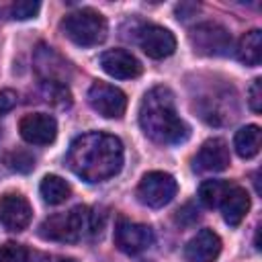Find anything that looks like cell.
I'll return each mask as SVG.
<instances>
[{
    "label": "cell",
    "mask_w": 262,
    "mask_h": 262,
    "mask_svg": "<svg viewBox=\"0 0 262 262\" xmlns=\"http://www.w3.org/2000/svg\"><path fill=\"white\" fill-rule=\"evenodd\" d=\"M70 170L86 182H102L123 168V143L119 137L102 131L78 135L68 149Z\"/></svg>",
    "instance_id": "obj_1"
},
{
    "label": "cell",
    "mask_w": 262,
    "mask_h": 262,
    "mask_svg": "<svg viewBox=\"0 0 262 262\" xmlns=\"http://www.w3.org/2000/svg\"><path fill=\"white\" fill-rule=\"evenodd\" d=\"M139 125L143 133L162 145H176L188 139L190 129L178 117L174 94L166 86H156L141 98L139 104Z\"/></svg>",
    "instance_id": "obj_2"
},
{
    "label": "cell",
    "mask_w": 262,
    "mask_h": 262,
    "mask_svg": "<svg viewBox=\"0 0 262 262\" xmlns=\"http://www.w3.org/2000/svg\"><path fill=\"white\" fill-rule=\"evenodd\" d=\"M102 225L96 223V213L78 205L68 213H55L39 225V235L49 242H80L88 233H98Z\"/></svg>",
    "instance_id": "obj_3"
},
{
    "label": "cell",
    "mask_w": 262,
    "mask_h": 262,
    "mask_svg": "<svg viewBox=\"0 0 262 262\" xmlns=\"http://www.w3.org/2000/svg\"><path fill=\"white\" fill-rule=\"evenodd\" d=\"M61 31L72 43L80 47H94L106 39L108 25L106 18L94 8H80L61 20Z\"/></svg>",
    "instance_id": "obj_4"
},
{
    "label": "cell",
    "mask_w": 262,
    "mask_h": 262,
    "mask_svg": "<svg viewBox=\"0 0 262 262\" xmlns=\"http://www.w3.org/2000/svg\"><path fill=\"white\" fill-rule=\"evenodd\" d=\"M190 45L194 47L196 53L201 55H209V57H219V55H227L231 51V35L225 27H221L219 23H201L196 25L190 35Z\"/></svg>",
    "instance_id": "obj_5"
},
{
    "label": "cell",
    "mask_w": 262,
    "mask_h": 262,
    "mask_svg": "<svg viewBox=\"0 0 262 262\" xmlns=\"http://www.w3.org/2000/svg\"><path fill=\"white\" fill-rule=\"evenodd\" d=\"M176 190H178V184L172 174L154 170L141 178L137 186V199L151 209H160L176 196Z\"/></svg>",
    "instance_id": "obj_6"
},
{
    "label": "cell",
    "mask_w": 262,
    "mask_h": 262,
    "mask_svg": "<svg viewBox=\"0 0 262 262\" xmlns=\"http://www.w3.org/2000/svg\"><path fill=\"white\" fill-rule=\"evenodd\" d=\"M88 102L98 115L106 119H121L127 108L125 92L106 82H94L88 88Z\"/></svg>",
    "instance_id": "obj_7"
},
{
    "label": "cell",
    "mask_w": 262,
    "mask_h": 262,
    "mask_svg": "<svg viewBox=\"0 0 262 262\" xmlns=\"http://www.w3.org/2000/svg\"><path fill=\"white\" fill-rule=\"evenodd\" d=\"M154 244V231L149 225L143 223H133L127 219H119L115 225V246L129 254L135 256L143 250H147Z\"/></svg>",
    "instance_id": "obj_8"
},
{
    "label": "cell",
    "mask_w": 262,
    "mask_h": 262,
    "mask_svg": "<svg viewBox=\"0 0 262 262\" xmlns=\"http://www.w3.org/2000/svg\"><path fill=\"white\" fill-rule=\"evenodd\" d=\"M33 63H35V70L41 76V80L49 82V84H66L72 76L70 63L53 47H47V45H39L35 49Z\"/></svg>",
    "instance_id": "obj_9"
},
{
    "label": "cell",
    "mask_w": 262,
    "mask_h": 262,
    "mask_svg": "<svg viewBox=\"0 0 262 262\" xmlns=\"http://www.w3.org/2000/svg\"><path fill=\"white\" fill-rule=\"evenodd\" d=\"M33 209L20 192H4L0 196V223L8 231H23L31 223Z\"/></svg>",
    "instance_id": "obj_10"
},
{
    "label": "cell",
    "mask_w": 262,
    "mask_h": 262,
    "mask_svg": "<svg viewBox=\"0 0 262 262\" xmlns=\"http://www.w3.org/2000/svg\"><path fill=\"white\" fill-rule=\"evenodd\" d=\"M18 131L31 145H49L57 135V123L47 113H31L20 119Z\"/></svg>",
    "instance_id": "obj_11"
},
{
    "label": "cell",
    "mask_w": 262,
    "mask_h": 262,
    "mask_svg": "<svg viewBox=\"0 0 262 262\" xmlns=\"http://www.w3.org/2000/svg\"><path fill=\"white\" fill-rule=\"evenodd\" d=\"M139 47L151 59H164L176 51V37L158 25H147L139 31Z\"/></svg>",
    "instance_id": "obj_12"
},
{
    "label": "cell",
    "mask_w": 262,
    "mask_h": 262,
    "mask_svg": "<svg viewBox=\"0 0 262 262\" xmlns=\"http://www.w3.org/2000/svg\"><path fill=\"white\" fill-rule=\"evenodd\" d=\"M100 68L117 80L137 78L143 70L139 59L133 53H129L127 49H108V51H104L100 55Z\"/></svg>",
    "instance_id": "obj_13"
},
{
    "label": "cell",
    "mask_w": 262,
    "mask_h": 262,
    "mask_svg": "<svg viewBox=\"0 0 262 262\" xmlns=\"http://www.w3.org/2000/svg\"><path fill=\"white\" fill-rule=\"evenodd\" d=\"M192 164H194V170H199V172H221V170H225L229 166V147H227V143L219 137L207 139L199 147Z\"/></svg>",
    "instance_id": "obj_14"
},
{
    "label": "cell",
    "mask_w": 262,
    "mask_h": 262,
    "mask_svg": "<svg viewBox=\"0 0 262 262\" xmlns=\"http://www.w3.org/2000/svg\"><path fill=\"white\" fill-rule=\"evenodd\" d=\"M221 252V239L213 229H201L184 246L188 262H215Z\"/></svg>",
    "instance_id": "obj_15"
},
{
    "label": "cell",
    "mask_w": 262,
    "mask_h": 262,
    "mask_svg": "<svg viewBox=\"0 0 262 262\" xmlns=\"http://www.w3.org/2000/svg\"><path fill=\"white\" fill-rule=\"evenodd\" d=\"M219 207H221V213H223L225 223L231 225V227H235V225L242 223V219L250 211V194L242 186H231L227 190V194L223 196V201H221Z\"/></svg>",
    "instance_id": "obj_16"
},
{
    "label": "cell",
    "mask_w": 262,
    "mask_h": 262,
    "mask_svg": "<svg viewBox=\"0 0 262 262\" xmlns=\"http://www.w3.org/2000/svg\"><path fill=\"white\" fill-rule=\"evenodd\" d=\"M237 59L246 66H258L262 59V33L258 29H252L239 39V45L235 49Z\"/></svg>",
    "instance_id": "obj_17"
},
{
    "label": "cell",
    "mask_w": 262,
    "mask_h": 262,
    "mask_svg": "<svg viewBox=\"0 0 262 262\" xmlns=\"http://www.w3.org/2000/svg\"><path fill=\"white\" fill-rule=\"evenodd\" d=\"M233 147L239 158L250 160L260 151V127L258 125H246L242 127L233 137Z\"/></svg>",
    "instance_id": "obj_18"
},
{
    "label": "cell",
    "mask_w": 262,
    "mask_h": 262,
    "mask_svg": "<svg viewBox=\"0 0 262 262\" xmlns=\"http://www.w3.org/2000/svg\"><path fill=\"white\" fill-rule=\"evenodd\" d=\"M39 192H41V196H43V201H45L47 205H61L63 201L70 199L72 188H70V184H68L61 176H57V174H47V176L41 180Z\"/></svg>",
    "instance_id": "obj_19"
},
{
    "label": "cell",
    "mask_w": 262,
    "mask_h": 262,
    "mask_svg": "<svg viewBox=\"0 0 262 262\" xmlns=\"http://www.w3.org/2000/svg\"><path fill=\"white\" fill-rule=\"evenodd\" d=\"M233 184L225 182V180H205L201 186H199V199L205 207H219L223 196L227 194V190L231 188Z\"/></svg>",
    "instance_id": "obj_20"
},
{
    "label": "cell",
    "mask_w": 262,
    "mask_h": 262,
    "mask_svg": "<svg viewBox=\"0 0 262 262\" xmlns=\"http://www.w3.org/2000/svg\"><path fill=\"white\" fill-rule=\"evenodd\" d=\"M4 164L14 172H31L35 168V158L25 149H14L4 156Z\"/></svg>",
    "instance_id": "obj_21"
},
{
    "label": "cell",
    "mask_w": 262,
    "mask_h": 262,
    "mask_svg": "<svg viewBox=\"0 0 262 262\" xmlns=\"http://www.w3.org/2000/svg\"><path fill=\"white\" fill-rule=\"evenodd\" d=\"M0 262H31V252L23 244L4 242L0 246Z\"/></svg>",
    "instance_id": "obj_22"
},
{
    "label": "cell",
    "mask_w": 262,
    "mask_h": 262,
    "mask_svg": "<svg viewBox=\"0 0 262 262\" xmlns=\"http://www.w3.org/2000/svg\"><path fill=\"white\" fill-rule=\"evenodd\" d=\"M43 94L49 102H55V104H70V90L66 84H49V82H43Z\"/></svg>",
    "instance_id": "obj_23"
},
{
    "label": "cell",
    "mask_w": 262,
    "mask_h": 262,
    "mask_svg": "<svg viewBox=\"0 0 262 262\" xmlns=\"http://www.w3.org/2000/svg\"><path fill=\"white\" fill-rule=\"evenodd\" d=\"M39 8H41L39 2H35V0H23V2L12 4L10 14H12V18H16V20H27V18H33V16L39 12Z\"/></svg>",
    "instance_id": "obj_24"
},
{
    "label": "cell",
    "mask_w": 262,
    "mask_h": 262,
    "mask_svg": "<svg viewBox=\"0 0 262 262\" xmlns=\"http://www.w3.org/2000/svg\"><path fill=\"white\" fill-rule=\"evenodd\" d=\"M248 104H250V108L254 111V113H260L262 111V80L260 78H256L254 82H252V86H250V90H248Z\"/></svg>",
    "instance_id": "obj_25"
},
{
    "label": "cell",
    "mask_w": 262,
    "mask_h": 262,
    "mask_svg": "<svg viewBox=\"0 0 262 262\" xmlns=\"http://www.w3.org/2000/svg\"><path fill=\"white\" fill-rule=\"evenodd\" d=\"M16 104V92L14 90H0V117L12 111Z\"/></svg>",
    "instance_id": "obj_26"
},
{
    "label": "cell",
    "mask_w": 262,
    "mask_h": 262,
    "mask_svg": "<svg viewBox=\"0 0 262 262\" xmlns=\"http://www.w3.org/2000/svg\"><path fill=\"white\" fill-rule=\"evenodd\" d=\"M53 262H78V260H74V258H59V260H53Z\"/></svg>",
    "instance_id": "obj_27"
}]
</instances>
